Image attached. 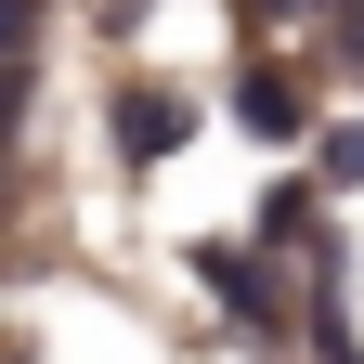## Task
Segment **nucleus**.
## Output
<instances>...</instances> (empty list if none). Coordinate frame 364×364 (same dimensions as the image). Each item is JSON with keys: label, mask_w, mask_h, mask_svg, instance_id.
Instances as JSON below:
<instances>
[{"label": "nucleus", "mask_w": 364, "mask_h": 364, "mask_svg": "<svg viewBox=\"0 0 364 364\" xmlns=\"http://www.w3.org/2000/svg\"><path fill=\"white\" fill-rule=\"evenodd\" d=\"M260 247H287V260H312V247H326V208H312V182H273V196H260Z\"/></svg>", "instance_id": "nucleus-3"}, {"label": "nucleus", "mask_w": 364, "mask_h": 364, "mask_svg": "<svg viewBox=\"0 0 364 364\" xmlns=\"http://www.w3.org/2000/svg\"><path fill=\"white\" fill-rule=\"evenodd\" d=\"M326 169H338V182H364V117H351V130H326Z\"/></svg>", "instance_id": "nucleus-5"}, {"label": "nucleus", "mask_w": 364, "mask_h": 364, "mask_svg": "<svg viewBox=\"0 0 364 364\" xmlns=\"http://www.w3.org/2000/svg\"><path fill=\"white\" fill-rule=\"evenodd\" d=\"M260 14H299V0H260Z\"/></svg>", "instance_id": "nucleus-6"}, {"label": "nucleus", "mask_w": 364, "mask_h": 364, "mask_svg": "<svg viewBox=\"0 0 364 364\" xmlns=\"http://www.w3.org/2000/svg\"><path fill=\"white\" fill-rule=\"evenodd\" d=\"M235 117L260 130V144H299V91L273 78V65H247V78H235Z\"/></svg>", "instance_id": "nucleus-4"}, {"label": "nucleus", "mask_w": 364, "mask_h": 364, "mask_svg": "<svg viewBox=\"0 0 364 364\" xmlns=\"http://www.w3.org/2000/svg\"><path fill=\"white\" fill-rule=\"evenodd\" d=\"M182 130H196V105H182V91H156V78H144V91H117V156H130V169H169V156H182Z\"/></svg>", "instance_id": "nucleus-1"}, {"label": "nucleus", "mask_w": 364, "mask_h": 364, "mask_svg": "<svg viewBox=\"0 0 364 364\" xmlns=\"http://www.w3.org/2000/svg\"><path fill=\"white\" fill-rule=\"evenodd\" d=\"M196 287H208L221 312H235V326H273V287L247 273V247H196Z\"/></svg>", "instance_id": "nucleus-2"}]
</instances>
